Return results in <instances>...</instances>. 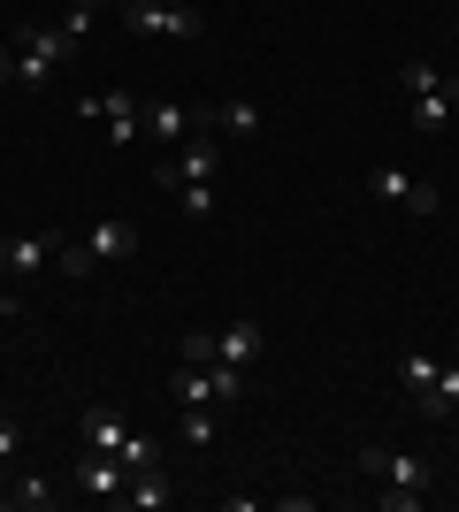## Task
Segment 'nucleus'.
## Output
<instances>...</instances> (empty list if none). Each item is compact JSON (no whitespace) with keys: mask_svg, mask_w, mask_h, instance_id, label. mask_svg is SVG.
Here are the masks:
<instances>
[{"mask_svg":"<svg viewBox=\"0 0 459 512\" xmlns=\"http://www.w3.org/2000/svg\"><path fill=\"white\" fill-rule=\"evenodd\" d=\"M176 360L207 367V360H215V329H184V344H176Z\"/></svg>","mask_w":459,"mask_h":512,"instance_id":"nucleus-21","label":"nucleus"},{"mask_svg":"<svg viewBox=\"0 0 459 512\" xmlns=\"http://www.w3.org/2000/svg\"><path fill=\"white\" fill-rule=\"evenodd\" d=\"M54 268H62L69 283H85V276H92V253H85V245H69V237H62V253H54Z\"/></svg>","mask_w":459,"mask_h":512,"instance_id":"nucleus-22","label":"nucleus"},{"mask_svg":"<svg viewBox=\"0 0 459 512\" xmlns=\"http://www.w3.org/2000/svg\"><path fill=\"white\" fill-rule=\"evenodd\" d=\"M123 467H161V444H153V436H138V428H131V444H123Z\"/></svg>","mask_w":459,"mask_h":512,"instance_id":"nucleus-23","label":"nucleus"},{"mask_svg":"<svg viewBox=\"0 0 459 512\" xmlns=\"http://www.w3.org/2000/svg\"><path fill=\"white\" fill-rule=\"evenodd\" d=\"M452 115H459V77H437L429 92H414V130L421 138H444Z\"/></svg>","mask_w":459,"mask_h":512,"instance_id":"nucleus-8","label":"nucleus"},{"mask_svg":"<svg viewBox=\"0 0 459 512\" xmlns=\"http://www.w3.org/2000/svg\"><path fill=\"white\" fill-rule=\"evenodd\" d=\"M176 436H184L192 451H207V444H215V406H184V413H176Z\"/></svg>","mask_w":459,"mask_h":512,"instance_id":"nucleus-19","label":"nucleus"},{"mask_svg":"<svg viewBox=\"0 0 459 512\" xmlns=\"http://www.w3.org/2000/svg\"><path fill=\"white\" fill-rule=\"evenodd\" d=\"M54 253H62V237L54 230H8L0 237V283H31V276H46L54 268Z\"/></svg>","mask_w":459,"mask_h":512,"instance_id":"nucleus-3","label":"nucleus"},{"mask_svg":"<svg viewBox=\"0 0 459 512\" xmlns=\"http://www.w3.org/2000/svg\"><path fill=\"white\" fill-rule=\"evenodd\" d=\"M115 505H131V512H161L169 505V482H161V467H138L131 482H123V497Z\"/></svg>","mask_w":459,"mask_h":512,"instance_id":"nucleus-14","label":"nucleus"},{"mask_svg":"<svg viewBox=\"0 0 459 512\" xmlns=\"http://www.w3.org/2000/svg\"><path fill=\"white\" fill-rule=\"evenodd\" d=\"M85 451H115V459H123V444H131V421H123V413L115 406H85Z\"/></svg>","mask_w":459,"mask_h":512,"instance_id":"nucleus-12","label":"nucleus"},{"mask_svg":"<svg viewBox=\"0 0 459 512\" xmlns=\"http://www.w3.org/2000/svg\"><path fill=\"white\" fill-rule=\"evenodd\" d=\"M85 115H100V123H108V138H115V146H131L138 130H146V107H138L131 92H92V100H85Z\"/></svg>","mask_w":459,"mask_h":512,"instance_id":"nucleus-9","label":"nucleus"},{"mask_svg":"<svg viewBox=\"0 0 459 512\" xmlns=\"http://www.w3.org/2000/svg\"><path fill=\"white\" fill-rule=\"evenodd\" d=\"M0 85H16V46H0Z\"/></svg>","mask_w":459,"mask_h":512,"instance_id":"nucleus-26","label":"nucleus"},{"mask_svg":"<svg viewBox=\"0 0 459 512\" xmlns=\"http://www.w3.org/2000/svg\"><path fill=\"white\" fill-rule=\"evenodd\" d=\"M123 23H131L138 39H199L207 31L199 8H161V0H123Z\"/></svg>","mask_w":459,"mask_h":512,"instance_id":"nucleus-4","label":"nucleus"},{"mask_svg":"<svg viewBox=\"0 0 459 512\" xmlns=\"http://www.w3.org/2000/svg\"><path fill=\"white\" fill-rule=\"evenodd\" d=\"M215 123H222V138H261L268 115H261L253 100H222V107H215Z\"/></svg>","mask_w":459,"mask_h":512,"instance_id":"nucleus-15","label":"nucleus"},{"mask_svg":"<svg viewBox=\"0 0 459 512\" xmlns=\"http://www.w3.org/2000/svg\"><path fill=\"white\" fill-rule=\"evenodd\" d=\"M146 138H161V153H176L184 138H192V107L184 100H153L146 107Z\"/></svg>","mask_w":459,"mask_h":512,"instance_id":"nucleus-13","label":"nucleus"},{"mask_svg":"<svg viewBox=\"0 0 459 512\" xmlns=\"http://www.w3.org/2000/svg\"><path fill=\"white\" fill-rule=\"evenodd\" d=\"M123 482H131V467H123L115 451H85V459H77V490L100 497V505H115V497H123Z\"/></svg>","mask_w":459,"mask_h":512,"instance_id":"nucleus-10","label":"nucleus"},{"mask_svg":"<svg viewBox=\"0 0 459 512\" xmlns=\"http://www.w3.org/2000/svg\"><path fill=\"white\" fill-rule=\"evenodd\" d=\"M421 413H429V421H452L459 413V367H437V390L421 398Z\"/></svg>","mask_w":459,"mask_h":512,"instance_id":"nucleus-18","label":"nucleus"},{"mask_svg":"<svg viewBox=\"0 0 459 512\" xmlns=\"http://www.w3.org/2000/svg\"><path fill=\"white\" fill-rule=\"evenodd\" d=\"M169 390H176V406H238L245 398V367H222V360H207V367H176L169 375Z\"/></svg>","mask_w":459,"mask_h":512,"instance_id":"nucleus-1","label":"nucleus"},{"mask_svg":"<svg viewBox=\"0 0 459 512\" xmlns=\"http://www.w3.org/2000/svg\"><path fill=\"white\" fill-rule=\"evenodd\" d=\"M176 207L192 214V222H207V214H215V184H207V176H184V184H176Z\"/></svg>","mask_w":459,"mask_h":512,"instance_id":"nucleus-20","label":"nucleus"},{"mask_svg":"<svg viewBox=\"0 0 459 512\" xmlns=\"http://www.w3.org/2000/svg\"><path fill=\"white\" fill-rule=\"evenodd\" d=\"M8 505L16 512H54L62 490H46V474H16V482H8Z\"/></svg>","mask_w":459,"mask_h":512,"instance_id":"nucleus-16","label":"nucleus"},{"mask_svg":"<svg viewBox=\"0 0 459 512\" xmlns=\"http://www.w3.org/2000/svg\"><path fill=\"white\" fill-rule=\"evenodd\" d=\"M77 245H85V253H92V268H100V260H131V253H138V230L123 222V214H100V222H92V230L77 237Z\"/></svg>","mask_w":459,"mask_h":512,"instance_id":"nucleus-11","label":"nucleus"},{"mask_svg":"<svg viewBox=\"0 0 459 512\" xmlns=\"http://www.w3.org/2000/svg\"><path fill=\"white\" fill-rule=\"evenodd\" d=\"M421 497H429V490H398V482H391V490L375 497V505H383V512H421Z\"/></svg>","mask_w":459,"mask_h":512,"instance_id":"nucleus-24","label":"nucleus"},{"mask_svg":"<svg viewBox=\"0 0 459 512\" xmlns=\"http://www.w3.org/2000/svg\"><path fill=\"white\" fill-rule=\"evenodd\" d=\"M69 62V31H46V23H23L16 31V85L46 92V77Z\"/></svg>","mask_w":459,"mask_h":512,"instance_id":"nucleus-2","label":"nucleus"},{"mask_svg":"<svg viewBox=\"0 0 459 512\" xmlns=\"http://www.w3.org/2000/svg\"><path fill=\"white\" fill-rule=\"evenodd\" d=\"M368 192L383 199V207H414V214H437V184H421V176H406V169H368Z\"/></svg>","mask_w":459,"mask_h":512,"instance_id":"nucleus-6","label":"nucleus"},{"mask_svg":"<svg viewBox=\"0 0 459 512\" xmlns=\"http://www.w3.org/2000/svg\"><path fill=\"white\" fill-rule=\"evenodd\" d=\"M398 390H406V398H429V390H437V360H421V352H406V360H398Z\"/></svg>","mask_w":459,"mask_h":512,"instance_id":"nucleus-17","label":"nucleus"},{"mask_svg":"<svg viewBox=\"0 0 459 512\" xmlns=\"http://www.w3.org/2000/svg\"><path fill=\"white\" fill-rule=\"evenodd\" d=\"M23 451V421H0V459H16Z\"/></svg>","mask_w":459,"mask_h":512,"instance_id":"nucleus-25","label":"nucleus"},{"mask_svg":"<svg viewBox=\"0 0 459 512\" xmlns=\"http://www.w3.org/2000/svg\"><path fill=\"white\" fill-rule=\"evenodd\" d=\"M261 352H268V329H261L253 314H230V321L215 329V360H222V367H253Z\"/></svg>","mask_w":459,"mask_h":512,"instance_id":"nucleus-7","label":"nucleus"},{"mask_svg":"<svg viewBox=\"0 0 459 512\" xmlns=\"http://www.w3.org/2000/svg\"><path fill=\"white\" fill-rule=\"evenodd\" d=\"M360 474H383L398 490H429V482H437L421 451H391V444H360Z\"/></svg>","mask_w":459,"mask_h":512,"instance_id":"nucleus-5","label":"nucleus"},{"mask_svg":"<svg viewBox=\"0 0 459 512\" xmlns=\"http://www.w3.org/2000/svg\"><path fill=\"white\" fill-rule=\"evenodd\" d=\"M161 8H199V0H161Z\"/></svg>","mask_w":459,"mask_h":512,"instance_id":"nucleus-27","label":"nucleus"}]
</instances>
